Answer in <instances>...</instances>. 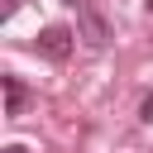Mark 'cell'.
Returning <instances> with one entry per match:
<instances>
[{
	"label": "cell",
	"instance_id": "obj_3",
	"mask_svg": "<svg viewBox=\"0 0 153 153\" xmlns=\"http://www.w3.org/2000/svg\"><path fill=\"white\" fill-rule=\"evenodd\" d=\"M0 81H5V115H10V120H19V115H24V105H29V86H24L14 72H5Z\"/></svg>",
	"mask_w": 153,
	"mask_h": 153
},
{
	"label": "cell",
	"instance_id": "obj_6",
	"mask_svg": "<svg viewBox=\"0 0 153 153\" xmlns=\"http://www.w3.org/2000/svg\"><path fill=\"white\" fill-rule=\"evenodd\" d=\"M0 153H29V148H24V143H5Z\"/></svg>",
	"mask_w": 153,
	"mask_h": 153
},
{
	"label": "cell",
	"instance_id": "obj_2",
	"mask_svg": "<svg viewBox=\"0 0 153 153\" xmlns=\"http://www.w3.org/2000/svg\"><path fill=\"white\" fill-rule=\"evenodd\" d=\"M76 33H81L91 48H105V43H110V24H105V14H100L96 5H81V10H76Z\"/></svg>",
	"mask_w": 153,
	"mask_h": 153
},
{
	"label": "cell",
	"instance_id": "obj_4",
	"mask_svg": "<svg viewBox=\"0 0 153 153\" xmlns=\"http://www.w3.org/2000/svg\"><path fill=\"white\" fill-rule=\"evenodd\" d=\"M14 10H19V0H5V5H0V19H10Z\"/></svg>",
	"mask_w": 153,
	"mask_h": 153
},
{
	"label": "cell",
	"instance_id": "obj_8",
	"mask_svg": "<svg viewBox=\"0 0 153 153\" xmlns=\"http://www.w3.org/2000/svg\"><path fill=\"white\" fill-rule=\"evenodd\" d=\"M143 5H148V14H153V0H143Z\"/></svg>",
	"mask_w": 153,
	"mask_h": 153
},
{
	"label": "cell",
	"instance_id": "obj_1",
	"mask_svg": "<svg viewBox=\"0 0 153 153\" xmlns=\"http://www.w3.org/2000/svg\"><path fill=\"white\" fill-rule=\"evenodd\" d=\"M72 38H81V33H72L67 24H43V29L33 33V48H38L48 62H67V53H72Z\"/></svg>",
	"mask_w": 153,
	"mask_h": 153
},
{
	"label": "cell",
	"instance_id": "obj_7",
	"mask_svg": "<svg viewBox=\"0 0 153 153\" xmlns=\"http://www.w3.org/2000/svg\"><path fill=\"white\" fill-rule=\"evenodd\" d=\"M62 5H76V10H81V5H86V0H62Z\"/></svg>",
	"mask_w": 153,
	"mask_h": 153
},
{
	"label": "cell",
	"instance_id": "obj_5",
	"mask_svg": "<svg viewBox=\"0 0 153 153\" xmlns=\"http://www.w3.org/2000/svg\"><path fill=\"white\" fill-rule=\"evenodd\" d=\"M139 115H143V120H153V96L143 100V110H139Z\"/></svg>",
	"mask_w": 153,
	"mask_h": 153
}]
</instances>
